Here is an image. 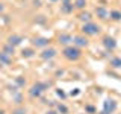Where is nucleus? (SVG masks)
I'll return each instance as SVG.
<instances>
[{"instance_id":"4","label":"nucleus","mask_w":121,"mask_h":114,"mask_svg":"<svg viewBox=\"0 0 121 114\" xmlns=\"http://www.w3.org/2000/svg\"><path fill=\"white\" fill-rule=\"evenodd\" d=\"M101 43H103V46H104V49L108 52H113L117 49V41H115V38L113 37H109V35H106V37H103V41H101Z\"/></svg>"},{"instance_id":"25","label":"nucleus","mask_w":121,"mask_h":114,"mask_svg":"<svg viewBox=\"0 0 121 114\" xmlns=\"http://www.w3.org/2000/svg\"><path fill=\"white\" fill-rule=\"evenodd\" d=\"M86 109H88L89 113H94V108H92V106H86Z\"/></svg>"},{"instance_id":"8","label":"nucleus","mask_w":121,"mask_h":114,"mask_svg":"<svg viewBox=\"0 0 121 114\" xmlns=\"http://www.w3.org/2000/svg\"><path fill=\"white\" fill-rule=\"evenodd\" d=\"M32 44L35 47H39V49H47L48 44H50V40L45 38V37H36V38H33Z\"/></svg>"},{"instance_id":"10","label":"nucleus","mask_w":121,"mask_h":114,"mask_svg":"<svg viewBox=\"0 0 121 114\" xmlns=\"http://www.w3.org/2000/svg\"><path fill=\"white\" fill-rule=\"evenodd\" d=\"M95 15L100 20H108L109 18V11L106 9L104 6H97L95 8Z\"/></svg>"},{"instance_id":"3","label":"nucleus","mask_w":121,"mask_h":114,"mask_svg":"<svg viewBox=\"0 0 121 114\" xmlns=\"http://www.w3.org/2000/svg\"><path fill=\"white\" fill-rule=\"evenodd\" d=\"M101 28L98 24H95L94 21H89V23H85L82 26V33L83 35H88V37H92V35H98L100 33Z\"/></svg>"},{"instance_id":"17","label":"nucleus","mask_w":121,"mask_h":114,"mask_svg":"<svg viewBox=\"0 0 121 114\" xmlns=\"http://www.w3.org/2000/svg\"><path fill=\"white\" fill-rule=\"evenodd\" d=\"M86 3H88V0H76V2L73 3L76 9H85Z\"/></svg>"},{"instance_id":"9","label":"nucleus","mask_w":121,"mask_h":114,"mask_svg":"<svg viewBox=\"0 0 121 114\" xmlns=\"http://www.w3.org/2000/svg\"><path fill=\"white\" fill-rule=\"evenodd\" d=\"M58 40H59V44L65 46V47L73 44V35H70V33H60L58 37Z\"/></svg>"},{"instance_id":"7","label":"nucleus","mask_w":121,"mask_h":114,"mask_svg":"<svg viewBox=\"0 0 121 114\" xmlns=\"http://www.w3.org/2000/svg\"><path fill=\"white\" fill-rule=\"evenodd\" d=\"M56 55H58V50L55 47H48V49H43V52L39 53V58L44 61H48V59H53Z\"/></svg>"},{"instance_id":"6","label":"nucleus","mask_w":121,"mask_h":114,"mask_svg":"<svg viewBox=\"0 0 121 114\" xmlns=\"http://www.w3.org/2000/svg\"><path fill=\"white\" fill-rule=\"evenodd\" d=\"M117 102L113 100V99H108V100L104 102V105H103V111H101L100 114H113L115 113V109H117Z\"/></svg>"},{"instance_id":"27","label":"nucleus","mask_w":121,"mask_h":114,"mask_svg":"<svg viewBox=\"0 0 121 114\" xmlns=\"http://www.w3.org/2000/svg\"><path fill=\"white\" fill-rule=\"evenodd\" d=\"M0 114H5V111H0Z\"/></svg>"},{"instance_id":"16","label":"nucleus","mask_w":121,"mask_h":114,"mask_svg":"<svg viewBox=\"0 0 121 114\" xmlns=\"http://www.w3.org/2000/svg\"><path fill=\"white\" fill-rule=\"evenodd\" d=\"M33 55H35V50H33L32 47L23 49V52H21V56H23V58H32Z\"/></svg>"},{"instance_id":"24","label":"nucleus","mask_w":121,"mask_h":114,"mask_svg":"<svg viewBox=\"0 0 121 114\" xmlns=\"http://www.w3.org/2000/svg\"><path fill=\"white\" fill-rule=\"evenodd\" d=\"M3 11H5V5H3V3H0V14H2Z\"/></svg>"},{"instance_id":"22","label":"nucleus","mask_w":121,"mask_h":114,"mask_svg":"<svg viewBox=\"0 0 121 114\" xmlns=\"http://www.w3.org/2000/svg\"><path fill=\"white\" fill-rule=\"evenodd\" d=\"M79 93H80V91H79V88H74V91H71V96H76V94H79Z\"/></svg>"},{"instance_id":"18","label":"nucleus","mask_w":121,"mask_h":114,"mask_svg":"<svg viewBox=\"0 0 121 114\" xmlns=\"http://www.w3.org/2000/svg\"><path fill=\"white\" fill-rule=\"evenodd\" d=\"M56 111H58L59 114H68V108L62 104V102H59V104L56 105Z\"/></svg>"},{"instance_id":"15","label":"nucleus","mask_w":121,"mask_h":114,"mask_svg":"<svg viewBox=\"0 0 121 114\" xmlns=\"http://www.w3.org/2000/svg\"><path fill=\"white\" fill-rule=\"evenodd\" d=\"M109 66L112 68H121V56H115V58L111 59V62H109Z\"/></svg>"},{"instance_id":"2","label":"nucleus","mask_w":121,"mask_h":114,"mask_svg":"<svg viewBox=\"0 0 121 114\" xmlns=\"http://www.w3.org/2000/svg\"><path fill=\"white\" fill-rule=\"evenodd\" d=\"M50 87V82H36L35 85H32L30 87V90H29V96L30 97H41V94L44 93L45 90Z\"/></svg>"},{"instance_id":"19","label":"nucleus","mask_w":121,"mask_h":114,"mask_svg":"<svg viewBox=\"0 0 121 114\" xmlns=\"http://www.w3.org/2000/svg\"><path fill=\"white\" fill-rule=\"evenodd\" d=\"M14 50H15V47H12V46H9V44H6L5 49H3V52L8 53V55H14Z\"/></svg>"},{"instance_id":"23","label":"nucleus","mask_w":121,"mask_h":114,"mask_svg":"<svg viewBox=\"0 0 121 114\" xmlns=\"http://www.w3.org/2000/svg\"><path fill=\"white\" fill-rule=\"evenodd\" d=\"M45 114H59V113L56 111V109H48V111L45 113Z\"/></svg>"},{"instance_id":"21","label":"nucleus","mask_w":121,"mask_h":114,"mask_svg":"<svg viewBox=\"0 0 121 114\" xmlns=\"http://www.w3.org/2000/svg\"><path fill=\"white\" fill-rule=\"evenodd\" d=\"M56 94H58V96H59L60 99H65V93H64V91L60 90V88H58V90H56Z\"/></svg>"},{"instance_id":"5","label":"nucleus","mask_w":121,"mask_h":114,"mask_svg":"<svg viewBox=\"0 0 121 114\" xmlns=\"http://www.w3.org/2000/svg\"><path fill=\"white\" fill-rule=\"evenodd\" d=\"M73 46L79 49H83V47H88L89 46V41L85 35H74L73 37Z\"/></svg>"},{"instance_id":"28","label":"nucleus","mask_w":121,"mask_h":114,"mask_svg":"<svg viewBox=\"0 0 121 114\" xmlns=\"http://www.w3.org/2000/svg\"><path fill=\"white\" fill-rule=\"evenodd\" d=\"M52 2H58V0H52Z\"/></svg>"},{"instance_id":"12","label":"nucleus","mask_w":121,"mask_h":114,"mask_svg":"<svg viewBox=\"0 0 121 114\" xmlns=\"http://www.w3.org/2000/svg\"><path fill=\"white\" fill-rule=\"evenodd\" d=\"M77 18H79L80 21H83V24H85V23H89V21H92V15H91L89 12H86V11H85V12L82 11V12L77 15Z\"/></svg>"},{"instance_id":"20","label":"nucleus","mask_w":121,"mask_h":114,"mask_svg":"<svg viewBox=\"0 0 121 114\" xmlns=\"http://www.w3.org/2000/svg\"><path fill=\"white\" fill-rule=\"evenodd\" d=\"M27 111H26V108H23V106H20V108H17V109H14L12 114H26Z\"/></svg>"},{"instance_id":"11","label":"nucleus","mask_w":121,"mask_h":114,"mask_svg":"<svg viewBox=\"0 0 121 114\" xmlns=\"http://www.w3.org/2000/svg\"><path fill=\"white\" fill-rule=\"evenodd\" d=\"M21 41H23V37H21V35H15V33L8 38V44L12 46V47H17V46H20Z\"/></svg>"},{"instance_id":"13","label":"nucleus","mask_w":121,"mask_h":114,"mask_svg":"<svg viewBox=\"0 0 121 114\" xmlns=\"http://www.w3.org/2000/svg\"><path fill=\"white\" fill-rule=\"evenodd\" d=\"M109 18L113 20V21H121V11H118V9L111 11V12H109Z\"/></svg>"},{"instance_id":"14","label":"nucleus","mask_w":121,"mask_h":114,"mask_svg":"<svg viewBox=\"0 0 121 114\" xmlns=\"http://www.w3.org/2000/svg\"><path fill=\"white\" fill-rule=\"evenodd\" d=\"M0 64H3V66L11 64V55H8L5 52H0Z\"/></svg>"},{"instance_id":"1","label":"nucleus","mask_w":121,"mask_h":114,"mask_svg":"<svg viewBox=\"0 0 121 114\" xmlns=\"http://www.w3.org/2000/svg\"><path fill=\"white\" fill-rule=\"evenodd\" d=\"M62 55L64 58L68 59V61H77L82 58V50L79 47H76V46H67V47H64L62 50Z\"/></svg>"},{"instance_id":"26","label":"nucleus","mask_w":121,"mask_h":114,"mask_svg":"<svg viewBox=\"0 0 121 114\" xmlns=\"http://www.w3.org/2000/svg\"><path fill=\"white\" fill-rule=\"evenodd\" d=\"M33 3H35V6H41V2H39V0H35Z\"/></svg>"}]
</instances>
